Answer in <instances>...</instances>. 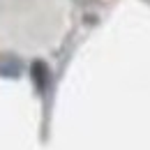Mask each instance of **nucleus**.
<instances>
[{
	"label": "nucleus",
	"instance_id": "obj_1",
	"mask_svg": "<svg viewBox=\"0 0 150 150\" xmlns=\"http://www.w3.org/2000/svg\"><path fill=\"white\" fill-rule=\"evenodd\" d=\"M35 76H37L39 88H42V86L46 83V81H44V67H42V62H37V65H35Z\"/></svg>",
	"mask_w": 150,
	"mask_h": 150
}]
</instances>
